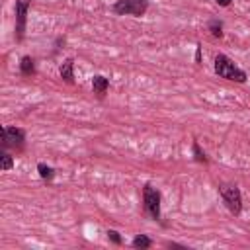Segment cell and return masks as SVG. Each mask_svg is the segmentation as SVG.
Instances as JSON below:
<instances>
[{
    "label": "cell",
    "instance_id": "obj_5",
    "mask_svg": "<svg viewBox=\"0 0 250 250\" xmlns=\"http://www.w3.org/2000/svg\"><path fill=\"white\" fill-rule=\"evenodd\" d=\"M2 145L4 148L21 150L25 145V131L20 127H2Z\"/></svg>",
    "mask_w": 250,
    "mask_h": 250
},
{
    "label": "cell",
    "instance_id": "obj_3",
    "mask_svg": "<svg viewBox=\"0 0 250 250\" xmlns=\"http://www.w3.org/2000/svg\"><path fill=\"white\" fill-rule=\"evenodd\" d=\"M148 10V0H117L113 4V12L119 16H135L141 18Z\"/></svg>",
    "mask_w": 250,
    "mask_h": 250
},
{
    "label": "cell",
    "instance_id": "obj_12",
    "mask_svg": "<svg viewBox=\"0 0 250 250\" xmlns=\"http://www.w3.org/2000/svg\"><path fill=\"white\" fill-rule=\"evenodd\" d=\"M0 168H2L4 172H8V170L14 168V158H12V154H8L6 150L0 152Z\"/></svg>",
    "mask_w": 250,
    "mask_h": 250
},
{
    "label": "cell",
    "instance_id": "obj_17",
    "mask_svg": "<svg viewBox=\"0 0 250 250\" xmlns=\"http://www.w3.org/2000/svg\"><path fill=\"white\" fill-rule=\"evenodd\" d=\"M215 2H217L219 6H229V4L232 2V0H215Z\"/></svg>",
    "mask_w": 250,
    "mask_h": 250
},
{
    "label": "cell",
    "instance_id": "obj_1",
    "mask_svg": "<svg viewBox=\"0 0 250 250\" xmlns=\"http://www.w3.org/2000/svg\"><path fill=\"white\" fill-rule=\"evenodd\" d=\"M215 72L225 80H232V82H238V84L246 82V72L242 68H238L227 55H217L215 57Z\"/></svg>",
    "mask_w": 250,
    "mask_h": 250
},
{
    "label": "cell",
    "instance_id": "obj_14",
    "mask_svg": "<svg viewBox=\"0 0 250 250\" xmlns=\"http://www.w3.org/2000/svg\"><path fill=\"white\" fill-rule=\"evenodd\" d=\"M209 31H211L213 37H223V23L217 21V20H213V21L209 23Z\"/></svg>",
    "mask_w": 250,
    "mask_h": 250
},
{
    "label": "cell",
    "instance_id": "obj_9",
    "mask_svg": "<svg viewBox=\"0 0 250 250\" xmlns=\"http://www.w3.org/2000/svg\"><path fill=\"white\" fill-rule=\"evenodd\" d=\"M20 70H21V74H25V76H31V74H35V62H33V59L31 57H21V61H20Z\"/></svg>",
    "mask_w": 250,
    "mask_h": 250
},
{
    "label": "cell",
    "instance_id": "obj_7",
    "mask_svg": "<svg viewBox=\"0 0 250 250\" xmlns=\"http://www.w3.org/2000/svg\"><path fill=\"white\" fill-rule=\"evenodd\" d=\"M59 74H61V78L64 82H68V84L74 82V59L72 57H68V59L62 61V64L59 68Z\"/></svg>",
    "mask_w": 250,
    "mask_h": 250
},
{
    "label": "cell",
    "instance_id": "obj_4",
    "mask_svg": "<svg viewBox=\"0 0 250 250\" xmlns=\"http://www.w3.org/2000/svg\"><path fill=\"white\" fill-rule=\"evenodd\" d=\"M143 201H145V211L148 213V217L158 221L160 219V191L156 188H152L150 184H145Z\"/></svg>",
    "mask_w": 250,
    "mask_h": 250
},
{
    "label": "cell",
    "instance_id": "obj_13",
    "mask_svg": "<svg viewBox=\"0 0 250 250\" xmlns=\"http://www.w3.org/2000/svg\"><path fill=\"white\" fill-rule=\"evenodd\" d=\"M191 150H193V156H195V160H197V162H203V164H207V156H205V152L199 148L197 141H193V145H191Z\"/></svg>",
    "mask_w": 250,
    "mask_h": 250
},
{
    "label": "cell",
    "instance_id": "obj_8",
    "mask_svg": "<svg viewBox=\"0 0 250 250\" xmlns=\"http://www.w3.org/2000/svg\"><path fill=\"white\" fill-rule=\"evenodd\" d=\"M92 88H94V92L102 98V96L107 92V88H109V80H107L105 76H102V74H96V76L92 78Z\"/></svg>",
    "mask_w": 250,
    "mask_h": 250
},
{
    "label": "cell",
    "instance_id": "obj_16",
    "mask_svg": "<svg viewBox=\"0 0 250 250\" xmlns=\"http://www.w3.org/2000/svg\"><path fill=\"white\" fill-rule=\"evenodd\" d=\"M195 62H201V47L197 45V49H195Z\"/></svg>",
    "mask_w": 250,
    "mask_h": 250
},
{
    "label": "cell",
    "instance_id": "obj_2",
    "mask_svg": "<svg viewBox=\"0 0 250 250\" xmlns=\"http://www.w3.org/2000/svg\"><path fill=\"white\" fill-rule=\"evenodd\" d=\"M219 193H221L227 209L232 215H240L242 213V193L234 184H221L219 186Z\"/></svg>",
    "mask_w": 250,
    "mask_h": 250
},
{
    "label": "cell",
    "instance_id": "obj_6",
    "mask_svg": "<svg viewBox=\"0 0 250 250\" xmlns=\"http://www.w3.org/2000/svg\"><path fill=\"white\" fill-rule=\"evenodd\" d=\"M29 6H31V0H16V37H18V41L23 39Z\"/></svg>",
    "mask_w": 250,
    "mask_h": 250
},
{
    "label": "cell",
    "instance_id": "obj_15",
    "mask_svg": "<svg viewBox=\"0 0 250 250\" xmlns=\"http://www.w3.org/2000/svg\"><path fill=\"white\" fill-rule=\"evenodd\" d=\"M107 238H109L113 244H121V242H123V240H121V236H119V232H117V230H113V229H109V230H107Z\"/></svg>",
    "mask_w": 250,
    "mask_h": 250
},
{
    "label": "cell",
    "instance_id": "obj_11",
    "mask_svg": "<svg viewBox=\"0 0 250 250\" xmlns=\"http://www.w3.org/2000/svg\"><path fill=\"white\" fill-rule=\"evenodd\" d=\"M131 244H133V248H150L152 246V240L146 234H137Z\"/></svg>",
    "mask_w": 250,
    "mask_h": 250
},
{
    "label": "cell",
    "instance_id": "obj_10",
    "mask_svg": "<svg viewBox=\"0 0 250 250\" xmlns=\"http://www.w3.org/2000/svg\"><path fill=\"white\" fill-rule=\"evenodd\" d=\"M37 172H39L41 180H45V182H51V180L55 178V168L47 166L45 162H39V164H37Z\"/></svg>",
    "mask_w": 250,
    "mask_h": 250
}]
</instances>
